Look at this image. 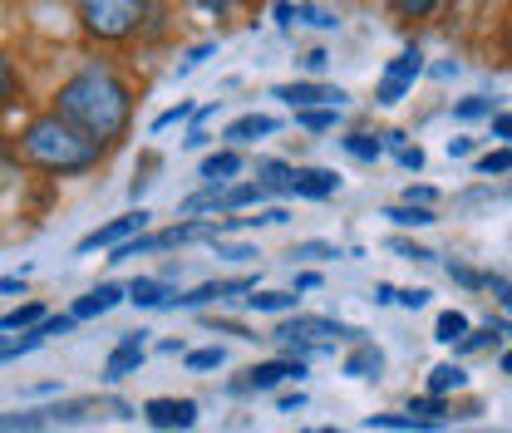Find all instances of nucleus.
<instances>
[{
	"label": "nucleus",
	"instance_id": "1",
	"mask_svg": "<svg viewBox=\"0 0 512 433\" xmlns=\"http://www.w3.org/2000/svg\"><path fill=\"white\" fill-rule=\"evenodd\" d=\"M50 109L69 119L74 128H84L94 143H119L128 133V119H133V89L124 84V74L109 60H89L79 64L50 99Z\"/></svg>",
	"mask_w": 512,
	"mask_h": 433
},
{
	"label": "nucleus",
	"instance_id": "2",
	"mask_svg": "<svg viewBox=\"0 0 512 433\" xmlns=\"http://www.w3.org/2000/svg\"><path fill=\"white\" fill-rule=\"evenodd\" d=\"M20 158L40 173L74 178V173H89L104 158V143H94L84 128L60 119L55 109H45V114L25 119V128H20Z\"/></svg>",
	"mask_w": 512,
	"mask_h": 433
},
{
	"label": "nucleus",
	"instance_id": "3",
	"mask_svg": "<svg viewBox=\"0 0 512 433\" xmlns=\"http://www.w3.org/2000/svg\"><path fill=\"white\" fill-rule=\"evenodd\" d=\"M74 15H79V30L94 45H128L163 10H158V0H74Z\"/></svg>",
	"mask_w": 512,
	"mask_h": 433
},
{
	"label": "nucleus",
	"instance_id": "4",
	"mask_svg": "<svg viewBox=\"0 0 512 433\" xmlns=\"http://www.w3.org/2000/svg\"><path fill=\"white\" fill-rule=\"evenodd\" d=\"M296 360H311V355H325V350H335V340H360V330H345L340 320H330V315H291L286 325H276L271 330Z\"/></svg>",
	"mask_w": 512,
	"mask_h": 433
},
{
	"label": "nucleus",
	"instance_id": "5",
	"mask_svg": "<svg viewBox=\"0 0 512 433\" xmlns=\"http://www.w3.org/2000/svg\"><path fill=\"white\" fill-rule=\"evenodd\" d=\"M424 74V55H419V45H404L389 69L380 74V84H375V104H399L409 89H414V79Z\"/></svg>",
	"mask_w": 512,
	"mask_h": 433
},
{
	"label": "nucleus",
	"instance_id": "6",
	"mask_svg": "<svg viewBox=\"0 0 512 433\" xmlns=\"http://www.w3.org/2000/svg\"><path fill=\"white\" fill-rule=\"evenodd\" d=\"M271 94L291 109H340L350 99L340 84H320V79H291V84H276Z\"/></svg>",
	"mask_w": 512,
	"mask_h": 433
},
{
	"label": "nucleus",
	"instance_id": "7",
	"mask_svg": "<svg viewBox=\"0 0 512 433\" xmlns=\"http://www.w3.org/2000/svg\"><path fill=\"white\" fill-rule=\"evenodd\" d=\"M143 419H148V429H158V433H188L197 424V404L163 394V399H148L143 404Z\"/></svg>",
	"mask_w": 512,
	"mask_h": 433
},
{
	"label": "nucleus",
	"instance_id": "8",
	"mask_svg": "<svg viewBox=\"0 0 512 433\" xmlns=\"http://www.w3.org/2000/svg\"><path fill=\"white\" fill-rule=\"evenodd\" d=\"M306 374V360H296V355H281V360H261L252 370H242V379L232 384L237 394H247V389H276V384H286V379H301Z\"/></svg>",
	"mask_w": 512,
	"mask_h": 433
},
{
	"label": "nucleus",
	"instance_id": "9",
	"mask_svg": "<svg viewBox=\"0 0 512 433\" xmlns=\"http://www.w3.org/2000/svg\"><path fill=\"white\" fill-rule=\"evenodd\" d=\"M148 227V212L138 207V212H124V217H114V222H104V227H94L84 242H79V256H89V251H99V247H119V242H128V237H138Z\"/></svg>",
	"mask_w": 512,
	"mask_h": 433
},
{
	"label": "nucleus",
	"instance_id": "10",
	"mask_svg": "<svg viewBox=\"0 0 512 433\" xmlns=\"http://www.w3.org/2000/svg\"><path fill=\"white\" fill-rule=\"evenodd\" d=\"M143 335H148V330H124V335H119V345H114L109 360H104V379H109V384H119V379L143 370V360H148Z\"/></svg>",
	"mask_w": 512,
	"mask_h": 433
},
{
	"label": "nucleus",
	"instance_id": "11",
	"mask_svg": "<svg viewBox=\"0 0 512 433\" xmlns=\"http://www.w3.org/2000/svg\"><path fill=\"white\" fill-rule=\"evenodd\" d=\"M242 291H256V276H227V281H207V286H197V291H188V296H173V306H183V310L217 306V301H232V296H242Z\"/></svg>",
	"mask_w": 512,
	"mask_h": 433
},
{
	"label": "nucleus",
	"instance_id": "12",
	"mask_svg": "<svg viewBox=\"0 0 512 433\" xmlns=\"http://www.w3.org/2000/svg\"><path fill=\"white\" fill-rule=\"evenodd\" d=\"M119 301H128V291L114 286V281H104V286H94L89 296H79V301L69 306V315H74V320H94V315H109Z\"/></svg>",
	"mask_w": 512,
	"mask_h": 433
},
{
	"label": "nucleus",
	"instance_id": "13",
	"mask_svg": "<svg viewBox=\"0 0 512 433\" xmlns=\"http://www.w3.org/2000/svg\"><path fill=\"white\" fill-rule=\"evenodd\" d=\"M242 168H247L242 148H222V153H212V158L202 163V178H207V187H227Z\"/></svg>",
	"mask_w": 512,
	"mask_h": 433
},
{
	"label": "nucleus",
	"instance_id": "14",
	"mask_svg": "<svg viewBox=\"0 0 512 433\" xmlns=\"http://www.w3.org/2000/svg\"><path fill=\"white\" fill-rule=\"evenodd\" d=\"M345 374H350V379H380V374H384L380 345H370V340H355V350L345 355Z\"/></svg>",
	"mask_w": 512,
	"mask_h": 433
},
{
	"label": "nucleus",
	"instance_id": "15",
	"mask_svg": "<svg viewBox=\"0 0 512 433\" xmlns=\"http://www.w3.org/2000/svg\"><path fill=\"white\" fill-rule=\"evenodd\" d=\"M173 286L168 281H153V276H138L133 286H128V301L133 306H143V310H163V306H173Z\"/></svg>",
	"mask_w": 512,
	"mask_h": 433
},
{
	"label": "nucleus",
	"instance_id": "16",
	"mask_svg": "<svg viewBox=\"0 0 512 433\" xmlns=\"http://www.w3.org/2000/svg\"><path fill=\"white\" fill-rule=\"evenodd\" d=\"M271 133H276V119H271V114H242L237 124H227V143H232V148H247V143L271 138Z\"/></svg>",
	"mask_w": 512,
	"mask_h": 433
},
{
	"label": "nucleus",
	"instance_id": "17",
	"mask_svg": "<svg viewBox=\"0 0 512 433\" xmlns=\"http://www.w3.org/2000/svg\"><path fill=\"white\" fill-rule=\"evenodd\" d=\"M335 192H340V178H335L330 168H296V197L325 202V197H335Z\"/></svg>",
	"mask_w": 512,
	"mask_h": 433
},
{
	"label": "nucleus",
	"instance_id": "18",
	"mask_svg": "<svg viewBox=\"0 0 512 433\" xmlns=\"http://www.w3.org/2000/svg\"><path fill=\"white\" fill-rule=\"evenodd\" d=\"M45 315H50V310L40 306V301H25V306L5 310V315H0V340H5V335H15V330H20V335H25V330H35Z\"/></svg>",
	"mask_w": 512,
	"mask_h": 433
},
{
	"label": "nucleus",
	"instance_id": "19",
	"mask_svg": "<svg viewBox=\"0 0 512 433\" xmlns=\"http://www.w3.org/2000/svg\"><path fill=\"white\" fill-rule=\"evenodd\" d=\"M256 183L266 187V192H296V168L266 158V163H256Z\"/></svg>",
	"mask_w": 512,
	"mask_h": 433
},
{
	"label": "nucleus",
	"instance_id": "20",
	"mask_svg": "<svg viewBox=\"0 0 512 433\" xmlns=\"http://www.w3.org/2000/svg\"><path fill=\"white\" fill-rule=\"evenodd\" d=\"M247 306H252L256 315H291V310L301 306V296H296V291H252Z\"/></svg>",
	"mask_w": 512,
	"mask_h": 433
},
{
	"label": "nucleus",
	"instance_id": "21",
	"mask_svg": "<svg viewBox=\"0 0 512 433\" xmlns=\"http://www.w3.org/2000/svg\"><path fill=\"white\" fill-rule=\"evenodd\" d=\"M458 389H468L463 365H439V370L429 374V394H434V399H448V394H458Z\"/></svg>",
	"mask_w": 512,
	"mask_h": 433
},
{
	"label": "nucleus",
	"instance_id": "22",
	"mask_svg": "<svg viewBox=\"0 0 512 433\" xmlns=\"http://www.w3.org/2000/svg\"><path fill=\"white\" fill-rule=\"evenodd\" d=\"M340 148H345L350 158H360V163H375L384 153V138H375V133H345Z\"/></svg>",
	"mask_w": 512,
	"mask_h": 433
},
{
	"label": "nucleus",
	"instance_id": "23",
	"mask_svg": "<svg viewBox=\"0 0 512 433\" xmlns=\"http://www.w3.org/2000/svg\"><path fill=\"white\" fill-rule=\"evenodd\" d=\"M384 217H389L394 227H429V222H439L434 207H419V202H399V207H389Z\"/></svg>",
	"mask_w": 512,
	"mask_h": 433
},
{
	"label": "nucleus",
	"instance_id": "24",
	"mask_svg": "<svg viewBox=\"0 0 512 433\" xmlns=\"http://www.w3.org/2000/svg\"><path fill=\"white\" fill-rule=\"evenodd\" d=\"M468 330H473V325H468V315H463V310H444V315L434 320V340H444V345H458Z\"/></svg>",
	"mask_w": 512,
	"mask_h": 433
},
{
	"label": "nucleus",
	"instance_id": "25",
	"mask_svg": "<svg viewBox=\"0 0 512 433\" xmlns=\"http://www.w3.org/2000/svg\"><path fill=\"white\" fill-rule=\"evenodd\" d=\"M20 99V69H15V60L0 50V109H10Z\"/></svg>",
	"mask_w": 512,
	"mask_h": 433
},
{
	"label": "nucleus",
	"instance_id": "26",
	"mask_svg": "<svg viewBox=\"0 0 512 433\" xmlns=\"http://www.w3.org/2000/svg\"><path fill=\"white\" fill-rule=\"evenodd\" d=\"M370 429H394V433H424V429H434V424H424V419H414V414H370Z\"/></svg>",
	"mask_w": 512,
	"mask_h": 433
},
{
	"label": "nucleus",
	"instance_id": "27",
	"mask_svg": "<svg viewBox=\"0 0 512 433\" xmlns=\"http://www.w3.org/2000/svg\"><path fill=\"white\" fill-rule=\"evenodd\" d=\"M183 360H188V370H222L227 365V350L222 345H202V350H188Z\"/></svg>",
	"mask_w": 512,
	"mask_h": 433
},
{
	"label": "nucleus",
	"instance_id": "28",
	"mask_svg": "<svg viewBox=\"0 0 512 433\" xmlns=\"http://www.w3.org/2000/svg\"><path fill=\"white\" fill-rule=\"evenodd\" d=\"M488 114H493V99H488V94H473V99H458V104H453V119H463V124L488 119Z\"/></svg>",
	"mask_w": 512,
	"mask_h": 433
},
{
	"label": "nucleus",
	"instance_id": "29",
	"mask_svg": "<svg viewBox=\"0 0 512 433\" xmlns=\"http://www.w3.org/2000/svg\"><path fill=\"white\" fill-rule=\"evenodd\" d=\"M439 5H444V0H389V10H394L399 20H429Z\"/></svg>",
	"mask_w": 512,
	"mask_h": 433
},
{
	"label": "nucleus",
	"instance_id": "30",
	"mask_svg": "<svg viewBox=\"0 0 512 433\" xmlns=\"http://www.w3.org/2000/svg\"><path fill=\"white\" fill-rule=\"evenodd\" d=\"M409 414L424 419V424H439V419H448V404L434 399V394H424V399H409Z\"/></svg>",
	"mask_w": 512,
	"mask_h": 433
},
{
	"label": "nucleus",
	"instance_id": "31",
	"mask_svg": "<svg viewBox=\"0 0 512 433\" xmlns=\"http://www.w3.org/2000/svg\"><path fill=\"white\" fill-rule=\"evenodd\" d=\"M340 119V109H296V124L311 128V133H325V128H335Z\"/></svg>",
	"mask_w": 512,
	"mask_h": 433
},
{
	"label": "nucleus",
	"instance_id": "32",
	"mask_svg": "<svg viewBox=\"0 0 512 433\" xmlns=\"http://www.w3.org/2000/svg\"><path fill=\"white\" fill-rule=\"evenodd\" d=\"M478 173H483V178H493V173H512V148L483 153V158H478Z\"/></svg>",
	"mask_w": 512,
	"mask_h": 433
},
{
	"label": "nucleus",
	"instance_id": "33",
	"mask_svg": "<svg viewBox=\"0 0 512 433\" xmlns=\"http://www.w3.org/2000/svg\"><path fill=\"white\" fill-rule=\"evenodd\" d=\"M493 335H498L493 325H488V330H468V335H463L453 350H458V355H478V350H488V340H493Z\"/></svg>",
	"mask_w": 512,
	"mask_h": 433
},
{
	"label": "nucleus",
	"instance_id": "34",
	"mask_svg": "<svg viewBox=\"0 0 512 433\" xmlns=\"http://www.w3.org/2000/svg\"><path fill=\"white\" fill-rule=\"evenodd\" d=\"M296 20H306V25H316V30H335L340 20L330 15V10H320V5H296Z\"/></svg>",
	"mask_w": 512,
	"mask_h": 433
},
{
	"label": "nucleus",
	"instance_id": "35",
	"mask_svg": "<svg viewBox=\"0 0 512 433\" xmlns=\"http://www.w3.org/2000/svg\"><path fill=\"white\" fill-rule=\"evenodd\" d=\"M192 114H197L192 104H173V109H163V114L153 119V133H163V128H173V124H188Z\"/></svg>",
	"mask_w": 512,
	"mask_h": 433
},
{
	"label": "nucleus",
	"instance_id": "36",
	"mask_svg": "<svg viewBox=\"0 0 512 433\" xmlns=\"http://www.w3.org/2000/svg\"><path fill=\"white\" fill-rule=\"evenodd\" d=\"M291 256H301V261H330V256H340V251L330 247V242H301Z\"/></svg>",
	"mask_w": 512,
	"mask_h": 433
},
{
	"label": "nucleus",
	"instance_id": "37",
	"mask_svg": "<svg viewBox=\"0 0 512 433\" xmlns=\"http://www.w3.org/2000/svg\"><path fill=\"white\" fill-rule=\"evenodd\" d=\"M483 286H488V291H493V301H498V306L512 315V281H508V276H488Z\"/></svg>",
	"mask_w": 512,
	"mask_h": 433
},
{
	"label": "nucleus",
	"instance_id": "38",
	"mask_svg": "<svg viewBox=\"0 0 512 433\" xmlns=\"http://www.w3.org/2000/svg\"><path fill=\"white\" fill-rule=\"evenodd\" d=\"M394 251H399L404 261H434V251L419 247V242H404V237H394Z\"/></svg>",
	"mask_w": 512,
	"mask_h": 433
},
{
	"label": "nucleus",
	"instance_id": "39",
	"mask_svg": "<svg viewBox=\"0 0 512 433\" xmlns=\"http://www.w3.org/2000/svg\"><path fill=\"white\" fill-rule=\"evenodd\" d=\"M217 256H227V261H252L256 247H242V242H217Z\"/></svg>",
	"mask_w": 512,
	"mask_h": 433
},
{
	"label": "nucleus",
	"instance_id": "40",
	"mask_svg": "<svg viewBox=\"0 0 512 433\" xmlns=\"http://www.w3.org/2000/svg\"><path fill=\"white\" fill-rule=\"evenodd\" d=\"M448 276H453V281H458V286H483V281H488V276H478V271H473V266H458V261H453V266H448Z\"/></svg>",
	"mask_w": 512,
	"mask_h": 433
},
{
	"label": "nucleus",
	"instance_id": "41",
	"mask_svg": "<svg viewBox=\"0 0 512 433\" xmlns=\"http://www.w3.org/2000/svg\"><path fill=\"white\" fill-rule=\"evenodd\" d=\"M197 10H207V15H217V20H227L232 10H237V0H192Z\"/></svg>",
	"mask_w": 512,
	"mask_h": 433
},
{
	"label": "nucleus",
	"instance_id": "42",
	"mask_svg": "<svg viewBox=\"0 0 512 433\" xmlns=\"http://www.w3.org/2000/svg\"><path fill=\"white\" fill-rule=\"evenodd\" d=\"M434 197H439V192H434V187H424V183H419V187H414V183L404 187V202H419V207H429Z\"/></svg>",
	"mask_w": 512,
	"mask_h": 433
},
{
	"label": "nucleus",
	"instance_id": "43",
	"mask_svg": "<svg viewBox=\"0 0 512 433\" xmlns=\"http://www.w3.org/2000/svg\"><path fill=\"white\" fill-rule=\"evenodd\" d=\"M399 168L419 173V168H424V148H399Z\"/></svg>",
	"mask_w": 512,
	"mask_h": 433
},
{
	"label": "nucleus",
	"instance_id": "44",
	"mask_svg": "<svg viewBox=\"0 0 512 433\" xmlns=\"http://www.w3.org/2000/svg\"><path fill=\"white\" fill-rule=\"evenodd\" d=\"M399 306H409V310L429 306V291H424V286H414V291H399Z\"/></svg>",
	"mask_w": 512,
	"mask_h": 433
},
{
	"label": "nucleus",
	"instance_id": "45",
	"mask_svg": "<svg viewBox=\"0 0 512 433\" xmlns=\"http://www.w3.org/2000/svg\"><path fill=\"white\" fill-rule=\"evenodd\" d=\"M212 50H217V45H192V50H188V60H183V74H188V69H197V64L207 60Z\"/></svg>",
	"mask_w": 512,
	"mask_h": 433
},
{
	"label": "nucleus",
	"instance_id": "46",
	"mask_svg": "<svg viewBox=\"0 0 512 433\" xmlns=\"http://www.w3.org/2000/svg\"><path fill=\"white\" fill-rule=\"evenodd\" d=\"M271 15H276V25H296V5H291V0H276Z\"/></svg>",
	"mask_w": 512,
	"mask_h": 433
},
{
	"label": "nucleus",
	"instance_id": "47",
	"mask_svg": "<svg viewBox=\"0 0 512 433\" xmlns=\"http://www.w3.org/2000/svg\"><path fill=\"white\" fill-rule=\"evenodd\" d=\"M493 138H508L512 143V114H493Z\"/></svg>",
	"mask_w": 512,
	"mask_h": 433
},
{
	"label": "nucleus",
	"instance_id": "48",
	"mask_svg": "<svg viewBox=\"0 0 512 433\" xmlns=\"http://www.w3.org/2000/svg\"><path fill=\"white\" fill-rule=\"evenodd\" d=\"M473 153V138H448V158H468Z\"/></svg>",
	"mask_w": 512,
	"mask_h": 433
},
{
	"label": "nucleus",
	"instance_id": "49",
	"mask_svg": "<svg viewBox=\"0 0 512 433\" xmlns=\"http://www.w3.org/2000/svg\"><path fill=\"white\" fill-rule=\"evenodd\" d=\"M306 69H311V74H320V69H325V64H330V55H325V50H311V55H306Z\"/></svg>",
	"mask_w": 512,
	"mask_h": 433
},
{
	"label": "nucleus",
	"instance_id": "50",
	"mask_svg": "<svg viewBox=\"0 0 512 433\" xmlns=\"http://www.w3.org/2000/svg\"><path fill=\"white\" fill-rule=\"evenodd\" d=\"M0 291H5V296H15V291H25V276H0Z\"/></svg>",
	"mask_w": 512,
	"mask_h": 433
},
{
	"label": "nucleus",
	"instance_id": "51",
	"mask_svg": "<svg viewBox=\"0 0 512 433\" xmlns=\"http://www.w3.org/2000/svg\"><path fill=\"white\" fill-rule=\"evenodd\" d=\"M316 286H320L316 271H301V276H296V291H316Z\"/></svg>",
	"mask_w": 512,
	"mask_h": 433
},
{
	"label": "nucleus",
	"instance_id": "52",
	"mask_svg": "<svg viewBox=\"0 0 512 433\" xmlns=\"http://www.w3.org/2000/svg\"><path fill=\"white\" fill-rule=\"evenodd\" d=\"M375 301H380V306H389V301H399V291H394V286H375Z\"/></svg>",
	"mask_w": 512,
	"mask_h": 433
},
{
	"label": "nucleus",
	"instance_id": "53",
	"mask_svg": "<svg viewBox=\"0 0 512 433\" xmlns=\"http://www.w3.org/2000/svg\"><path fill=\"white\" fill-rule=\"evenodd\" d=\"M301 404H306V394H281V409H286V414H291V409H301Z\"/></svg>",
	"mask_w": 512,
	"mask_h": 433
},
{
	"label": "nucleus",
	"instance_id": "54",
	"mask_svg": "<svg viewBox=\"0 0 512 433\" xmlns=\"http://www.w3.org/2000/svg\"><path fill=\"white\" fill-rule=\"evenodd\" d=\"M498 370H503V374H512V350H508V355H503V360H498Z\"/></svg>",
	"mask_w": 512,
	"mask_h": 433
},
{
	"label": "nucleus",
	"instance_id": "55",
	"mask_svg": "<svg viewBox=\"0 0 512 433\" xmlns=\"http://www.w3.org/2000/svg\"><path fill=\"white\" fill-rule=\"evenodd\" d=\"M316 433H340V429H316Z\"/></svg>",
	"mask_w": 512,
	"mask_h": 433
},
{
	"label": "nucleus",
	"instance_id": "56",
	"mask_svg": "<svg viewBox=\"0 0 512 433\" xmlns=\"http://www.w3.org/2000/svg\"><path fill=\"white\" fill-rule=\"evenodd\" d=\"M237 5H252V0H237Z\"/></svg>",
	"mask_w": 512,
	"mask_h": 433
}]
</instances>
